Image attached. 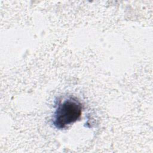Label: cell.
<instances>
[{"label": "cell", "mask_w": 153, "mask_h": 153, "mask_svg": "<svg viewBox=\"0 0 153 153\" xmlns=\"http://www.w3.org/2000/svg\"><path fill=\"white\" fill-rule=\"evenodd\" d=\"M82 111V105L76 97L68 96L59 99L53 115L52 124L56 128H65L79 119Z\"/></svg>", "instance_id": "cell-1"}]
</instances>
